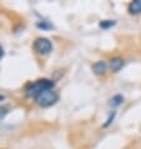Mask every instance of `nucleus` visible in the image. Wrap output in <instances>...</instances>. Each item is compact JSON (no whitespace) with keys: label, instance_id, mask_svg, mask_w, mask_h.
<instances>
[{"label":"nucleus","instance_id":"7","mask_svg":"<svg viewBox=\"0 0 141 149\" xmlns=\"http://www.w3.org/2000/svg\"><path fill=\"white\" fill-rule=\"evenodd\" d=\"M124 100H125V98H124L121 94H116V95H114V97L110 99L109 104H110V107H113V108H116V107L121 105L124 103Z\"/></svg>","mask_w":141,"mask_h":149},{"label":"nucleus","instance_id":"9","mask_svg":"<svg viewBox=\"0 0 141 149\" xmlns=\"http://www.w3.org/2000/svg\"><path fill=\"white\" fill-rule=\"evenodd\" d=\"M115 117H116V111L115 110H113L111 113L109 114V117H107V119H106V122H105V124H104V128H107L110 125L111 123L114 122V119H115Z\"/></svg>","mask_w":141,"mask_h":149},{"label":"nucleus","instance_id":"8","mask_svg":"<svg viewBox=\"0 0 141 149\" xmlns=\"http://www.w3.org/2000/svg\"><path fill=\"white\" fill-rule=\"evenodd\" d=\"M116 24L115 20H101L100 23H99V26L101 29H109L111 26H114Z\"/></svg>","mask_w":141,"mask_h":149},{"label":"nucleus","instance_id":"5","mask_svg":"<svg viewBox=\"0 0 141 149\" xmlns=\"http://www.w3.org/2000/svg\"><path fill=\"white\" fill-rule=\"evenodd\" d=\"M109 67L114 73H118V72H120V69L124 67V60L121 59V58H119V56L113 58V59L110 60V63H109Z\"/></svg>","mask_w":141,"mask_h":149},{"label":"nucleus","instance_id":"3","mask_svg":"<svg viewBox=\"0 0 141 149\" xmlns=\"http://www.w3.org/2000/svg\"><path fill=\"white\" fill-rule=\"evenodd\" d=\"M34 49L38 54L46 55L53 50V44L46 38H38L34 41Z\"/></svg>","mask_w":141,"mask_h":149},{"label":"nucleus","instance_id":"13","mask_svg":"<svg viewBox=\"0 0 141 149\" xmlns=\"http://www.w3.org/2000/svg\"><path fill=\"white\" fill-rule=\"evenodd\" d=\"M4 54V53H1V49H0V58H1V55Z\"/></svg>","mask_w":141,"mask_h":149},{"label":"nucleus","instance_id":"6","mask_svg":"<svg viewBox=\"0 0 141 149\" xmlns=\"http://www.w3.org/2000/svg\"><path fill=\"white\" fill-rule=\"evenodd\" d=\"M127 10L132 15L141 14V0H134V1H131L127 6Z\"/></svg>","mask_w":141,"mask_h":149},{"label":"nucleus","instance_id":"1","mask_svg":"<svg viewBox=\"0 0 141 149\" xmlns=\"http://www.w3.org/2000/svg\"><path fill=\"white\" fill-rule=\"evenodd\" d=\"M55 83L50 79H39L34 83H30L26 88H25V93L28 97L30 98H36L39 94H41L45 90L53 89Z\"/></svg>","mask_w":141,"mask_h":149},{"label":"nucleus","instance_id":"12","mask_svg":"<svg viewBox=\"0 0 141 149\" xmlns=\"http://www.w3.org/2000/svg\"><path fill=\"white\" fill-rule=\"evenodd\" d=\"M4 99H5V97H4V95H0V102H3Z\"/></svg>","mask_w":141,"mask_h":149},{"label":"nucleus","instance_id":"10","mask_svg":"<svg viewBox=\"0 0 141 149\" xmlns=\"http://www.w3.org/2000/svg\"><path fill=\"white\" fill-rule=\"evenodd\" d=\"M38 28H40V29H51L53 28V25L51 24H48L46 22H43V23H38Z\"/></svg>","mask_w":141,"mask_h":149},{"label":"nucleus","instance_id":"11","mask_svg":"<svg viewBox=\"0 0 141 149\" xmlns=\"http://www.w3.org/2000/svg\"><path fill=\"white\" fill-rule=\"evenodd\" d=\"M6 114H8V108H5V107H0V120L5 118Z\"/></svg>","mask_w":141,"mask_h":149},{"label":"nucleus","instance_id":"4","mask_svg":"<svg viewBox=\"0 0 141 149\" xmlns=\"http://www.w3.org/2000/svg\"><path fill=\"white\" fill-rule=\"evenodd\" d=\"M107 63L106 61H104V60H99L96 61V63H94L93 64V72L96 74V75H104L106 72H107Z\"/></svg>","mask_w":141,"mask_h":149},{"label":"nucleus","instance_id":"2","mask_svg":"<svg viewBox=\"0 0 141 149\" xmlns=\"http://www.w3.org/2000/svg\"><path fill=\"white\" fill-rule=\"evenodd\" d=\"M57 99H59L57 93L54 92L53 89H49V90H45V92L39 94L38 97L35 98V100L40 107L48 108V107H51V105L55 104V103L57 102Z\"/></svg>","mask_w":141,"mask_h":149}]
</instances>
